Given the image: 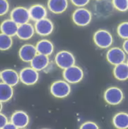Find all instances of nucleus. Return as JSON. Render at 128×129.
I'll list each match as a JSON object with an SVG mask.
<instances>
[{"instance_id":"obj_1","label":"nucleus","mask_w":128,"mask_h":129,"mask_svg":"<svg viewBox=\"0 0 128 129\" xmlns=\"http://www.w3.org/2000/svg\"><path fill=\"white\" fill-rule=\"evenodd\" d=\"M51 94L57 99H64L70 95L71 87L68 82L58 80L52 83L50 87Z\"/></svg>"},{"instance_id":"obj_2","label":"nucleus","mask_w":128,"mask_h":129,"mask_svg":"<svg viewBox=\"0 0 128 129\" xmlns=\"http://www.w3.org/2000/svg\"><path fill=\"white\" fill-rule=\"evenodd\" d=\"M83 71L81 67L75 64L63 70V77L69 84H77L83 80Z\"/></svg>"},{"instance_id":"obj_3","label":"nucleus","mask_w":128,"mask_h":129,"mask_svg":"<svg viewBox=\"0 0 128 129\" xmlns=\"http://www.w3.org/2000/svg\"><path fill=\"white\" fill-rule=\"evenodd\" d=\"M72 19L74 24L79 27H86L92 20V13L88 9L81 7L72 13Z\"/></svg>"},{"instance_id":"obj_4","label":"nucleus","mask_w":128,"mask_h":129,"mask_svg":"<svg viewBox=\"0 0 128 129\" xmlns=\"http://www.w3.org/2000/svg\"><path fill=\"white\" fill-rule=\"evenodd\" d=\"M54 61L60 69L65 70L75 64V57L70 52L61 50L56 54Z\"/></svg>"},{"instance_id":"obj_5","label":"nucleus","mask_w":128,"mask_h":129,"mask_svg":"<svg viewBox=\"0 0 128 129\" xmlns=\"http://www.w3.org/2000/svg\"><path fill=\"white\" fill-rule=\"evenodd\" d=\"M93 41L95 44L100 48H108L113 43V36L110 32L104 29L97 31L93 36Z\"/></svg>"},{"instance_id":"obj_6","label":"nucleus","mask_w":128,"mask_h":129,"mask_svg":"<svg viewBox=\"0 0 128 129\" xmlns=\"http://www.w3.org/2000/svg\"><path fill=\"white\" fill-rule=\"evenodd\" d=\"M20 81L22 84L28 86L33 85L37 83L39 79L38 71L32 67L23 69L20 72Z\"/></svg>"},{"instance_id":"obj_7","label":"nucleus","mask_w":128,"mask_h":129,"mask_svg":"<svg viewBox=\"0 0 128 129\" xmlns=\"http://www.w3.org/2000/svg\"><path fill=\"white\" fill-rule=\"evenodd\" d=\"M106 102L111 105H117L122 102L124 99L122 91L118 87H111L105 91L104 94Z\"/></svg>"},{"instance_id":"obj_8","label":"nucleus","mask_w":128,"mask_h":129,"mask_svg":"<svg viewBox=\"0 0 128 129\" xmlns=\"http://www.w3.org/2000/svg\"><path fill=\"white\" fill-rule=\"evenodd\" d=\"M11 19L18 25L29 22L30 18L29 9L22 6H18L12 10L11 12Z\"/></svg>"},{"instance_id":"obj_9","label":"nucleus","mask_w":128,"mask_h":129,"mask_svg":"<svg viewBox=\"0 0 128 129\" xmlns=\"http://www.w3.org/2000/svg\"><path fill=\"white\" fill-rule=\"evenodd\" d=\"M35 31L39 36H48L52 34L54 31V24L50 19L45 18L36 22Z\"/></svg>"},{"instance_id":"obj_10","label":"nucleus","mask_w":128,"mask_h":129,"mask_svg":"<svg viewBox=\"0 0 128 129\" xmlns=\"http://www.w3.org/2000/svg\"><path fill=\"white\" fill-rule=\"evenodd\" d=\"M108 61L114 66L124 63L126 60V53L119 48H113L110 49L107 53Z\"/></svg>"},{"instance_id":"obj_11","label":"nucleus","mask_w":128,"mask_h":129,"mask_svg":"<svg viewBox=\"0 0 128 129\" xmlns=\"http://www.w3.org/2000/svg\"><path fill=\"white\" fill-rule=\"evenodd\" d=\"M11 122L15 125L16 128H24L29 123V117L26 112L18 110L12 114Z\"/></svg>"},{"instance_id":"obj_12","label":"nucleus","mask_w":128,"mask_h":129,"mask_svg":"<svg viewBox=\"0 0 128 129\" xmlns=\"http://www.w3.org/2000/svg\"><path fill=\"white\" fill-rule=\"evenodd\" d=\"M37 54L36 45L30 43L23 45L19 50L20 59L24 62H31Z\"/></svg>"},{"instance_id":"obj_13","label":"nucleus","mask_w":128,"mask_h":129,"mask_svg":"<svg viewBox=\"0 0 128 129\" xmlns=\"http://www.w3.org/2000/svg\"><path fill=\"white\" fill-rule=\"evenodd\" d=\"M2 82L15 87L20 82V75L13 69H5L2 71Z\"/></svg>"},{"instance_id":"obj_14","label":"nucleus","mask_w":128,"mask_h":129,"mask_svg":"<svg viewBox=\"0 0 128 129\" xmlns=\"http://www.w3.org/2000/svg\"><path fill=\"white\" fill-rule=\"evenodd\" d=\"M30 63L31 67H32L37 71H42L48 69L50 61L49 56L38 53Z\"/></svg>"},{"instance_id":"obj_15","label":"nucleus","mask_w":128,"mask_h":129,"mask_svg":"<svg viewBox=\"0 0 128 129\" xmlns=\"http://www.w3.org/2000/svg\"><path fill=\"white\" fill-rule=\"evenodd\" d=\"M35 32V27L29 22H27L18 26L16 36L21 40L27 41L31 39Z\"/></svg>"},{"instance_id":"obj_16","label":"nucleus","mask_w":128,"mask_h":129,"mask_svg":"<svg viewBox=\"0 0 128 129\" xmlns=\"http://www.w3.org/2000/svg\"><path fill=\"white\" fill-rule=\"evenodd\" d=\"M29 11L30 18L35 22L40 20L48 16L47 9L42 4H34L30 7Z\"/></svg>"},{"instance_id":"obj_17","label":"nucleus","mask_w":128,"mask_h":129,"mask_svg":"<svg viewBox=\"0 0 128 129\" xmlns=\"http://www.w3.org/2000/svg\"><path fill=\"white\" fill-rule=\"evenodd\" d=\"M48 9L55 14H61L65 12L68 7V0H48Z\"/></svg>"},{"instance_id":"obj_18","label":"nucleus","mask_w":128,"mask_h":129,"mask_svg":"<svg viewBox=\"0 0 128 129\" xmlns=\"http://www.w3.org/2000/svg\"><path fill=\"white\" fill-rule=\"evenodd\" d=\"M18 25L11 19H8L2 22L0 25V30L2 33L9 36H14L17 34Z\"/></svg>"},{"instance_id":"obj_19","label":"nucleus","mask_w":128,"mask_h":129,"mask_svg":"<svg viewBox=\"0 0 128 129\" xmlns=\"http://www.w3.org/2000/svg\"><path fill=\"white\" fill-rule=\"evenodd\" d=\"M36 50L38 54L50 56L54 52V44L48 39H42L37 43L36 45Z\"/></svg>"},{"instance_id":"obj_20","label":"nucleus","mask_w":128,"mask_h":129,"mask_svg":"<svg viewBox=\"0 0 128 129\" xmlns=\"http://www.w3.org/2000/svg\"><path fill=\"white\" fill-rule=\"evenodd\" d=\"M13 87L4 83L0 82V101L2 103L8 102L13 98Z\"/></svg>"},{"instance_id":"obj_21","label":"nucleus","mask_w":128,"mask_h":129,"mask_svg":"<svg viewBox=\"0 0 128 129\" xmlns=\"http://www.w3.org/2000/svg\"><path fill=\"white\" fill-rule=\"evenodd\" d=\"M114 77L121 81H124L128 79V66L125 62L115 66L113 69Z\"/></svg>"},{"instance_id":"obj_22","label":"nucleus","mask_w":128,"mask_h":129,"mask_svg":"<svg viewBox=\"0 0 128 129\" xmlns=\"http://www.w3.org/2000/svg\"><path fill=\"white\" fill-rule=\"evenodd\" d=\"M113 123L116 128H128V114L125 112L116 114L113 117Z\"/></svg>"},{"instance_id":"obj_23","label":"nucleus","mask_w":128,"mask_h":129,"mask_svg":"<svg viewBox=\"0 0 128 129\" xmlns=\"http://www.w3.org/2000/svg\"><path fill=\"white\" fill-rule=\"evenodd\" d=\"M12 45L13 39L11 36H9L3 33L0 34V50H9L12 47Z\"/></svg>"},{"instance_id":"obj_24","label":"nucleus","mask_w":128,"mask_h":129,"mask_svg":"<svg viewBox=\"0 0 128 129\" xmlns=\"http://www.w3.org/2000/svg\"><path fill=\"white\" fill-rule=\"evenodd\" d=\"M113 6L118 11L125 12L128 10V0H112Z\"/></svg>"},{"instance_id":"obj_25","label":"nucleus","mask_w":128,"mask_h":129,"mask_svg":"<svg viewBox=\"0 0 128 129\" xmlns=\"http://www.w3.org/2000/svg\"><path fill=\"white\" fill-rule=\"evenodd\" d=\"M118 34L123 39H128V22H124L118 27Z\"/></svg>"},{"instance_id":"obj_26","label":"nucleus","mask_w":128,"mask_h":129,"mask_svg":"<svg viewBox=\"0 0 128 129\" xmlns=\"http://www.w3.org/2000/svg\"><path fill=\"white\" fill-rule=\"evenodd\" d=\"M9 10V3L7 0H0V16L6 15Z\"/></svg>"},{"instance_id":"obj_27","label":"nucleus","mask_w":128,"mask_h":129,"mask_svg":"<svg viewBox=\"0 0 128 129\" xmlns=\"http://www.w3.org/2000/svg\"><path fill=\"white\" fill-rule=\"evenodd\" d=\"M98 126L93 121H87L80 126V128L82 129H97L98 128Z\"/></svg>"},{"instance_id":"obj_28","label":"nucleus","mask_w":128,"mask_h":129,"mask_svg":"<svg viewBox=\"0 0 128 129\" xmlns=\"http://www.w3.org/2000/svg\"><path fill=\"white\" fill-rule=\"evenodd\" d=\"M72 4L77 7L81 8L87 6L88 4L89 3L90 0H70Z\"/></svg>"},{"instance_id":"obj_29","label":"nucleus","mask_w":128,"mask_h":129,"mask_svg":"<svg viewBox=\"0 0 128 129\" xmlns=\"http://www.w3.org/2000/svg\"><path fill=\"white\" fill-rule=\"evenodd\" d=\"M8 122H9V121H8V119L6 117V115L0 112V129L4 128Z\"/></svg>"},{"instance_id":"obj_30","label":"nucleus","mask_w":128,"mask_h":129,"mask_svg":"<svg viewBox=\"0 0 128 129\" xmlns=\"http://www.w3.org/2000/svg\"><path fill=\"white\" fill-rule=\"evenodd\" d=\"M122 47H123V50L125 51V53L128 54V39H126L124 41Z\"/></svg>"},{"instance_id":"obj_31","label":"nucleus","mask_w":128,"mask_h":129,"mask_svg":"<svg viewBox=\"0 0 128 129\" xmlns=\"http://www.w3.org/2000/svg\"><path fill=\"white\" fill-rule=\"evenodd\" d=\"M4 128H5V129H8V128H14L15 129L16 128V127L15 126V125L13 124V123H12V122H8V123H6V126H4Z\"/></svg>"},{"instance_id":"obj_32","label":"nucleus","mask_w":128,"mask_h":129,"mask_svg":"<svg viewBox=\"0 0 128 129\" xmlns=\"http://www.w3.org/2000/svg\"><path fill=\"white\" fill-rule=\"evenodd\" d=\"M2 109H3V103L0 101V112L2 111Z\"/></svg>"},{"instance_id":"obj_33","label":"nucleus","mask_w":128,"mask_h":129,"mask_svg":"<svg viewBox=\"0 0 128 129\" xmlns=\"http://www.w3.org/2000/svg\"><path fill=\"white\" fill-rule=\"evenodd\" d=\"M0 80L2 81V71H0Z\"/></svg>"},{"instance_id":"obj_34","label":"nucleus","mask_w":128,"mask_h":129,"mask_svg":"<svg viewBox=\"0 0 128 129\" xmlns=\"http://www.w3.org/2000/svg\"><path fill=\"white\" fill-rule=\"evenodd\" d=\"M127 66H128V60H127Z\"/></svg>"}]
</instances>
